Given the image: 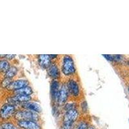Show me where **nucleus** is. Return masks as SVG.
Returning <instances> with one entry per match:
<instances>
[{"instance_id": "7ed1b4c3", "label": "nucleus", "mask_w": 129, "mask_h": 129, "mask_svg": "<svg viewBox=\"0 0 129 129\" xmlns=\"http://www.w3.org/2000/svg\"><path fill=\"white\" fill-rule=\"evenodd\" d=\"M16 107L15 105L10 103H7L0 109V117L3 119H7L12 117L16 113Z\"/></svg>"}, {"instance_id": "9b49d317", "label": "nucleus", "mask_w": 129, "mask_h": 129, "mask_svg": "<svg viewBox=\"0 0 129 129\" xmlns=\"http://www.w3.org/2000/svg\"><path fill=\"white\" fill-rule=\"evenodd\" d=\"M51 59L50 56L47 54H41L38 56V61L40 66L43 69H48L51 64Z\"/></svg>"}, {"instance_id": "1a4fd4ad", "label": "nucleus", "mask_w": 129, "mask_h": 129, "mask_svg": "<svg viewBox=\"0 0 129 129\" xmlns=\"http://www.w3.org/2000/svg\"><path fill=\"white\" fill-rule=\"evenodd\" d=\"M28 84H29V82L26 79H17L16 81H12V83L9 85V87H8V89L10 90H17L23 87H27L28 86Z\"/></svg>"}, {"instance_id": "f03ea898", "label": "nucleus", "mask_w": 129, "mask_h": 129, "mask_svg": "<svg viewBox=\"0 0 129 129\" xmlns=\"http://www.w3.org/2000/svg\"><path fill=\"white\" fill-rule=\"evenodd\" d=\"M14 117L18 121L19 120H31L37 121L39 119L38 114L34 112L27 110H22L16 111Z\"/></svg>"}, {"instance_id": "f257e3e1", "label": "nucleus", "mask_w": 129, "mask_h": 129, "mask_svg": "<svg viewBox=\"0 0 129 129\" xmlns=\"http://www.w3.org/2000/svg\"><path fill=\"white\" fill-rule=\"evenodd\" d=\"M61 71L66 76H71L75 74L76 69L72 57L70 55L64 56L62 61Z\"/></svg>"}, {"instance_id": "393cba45", "label": "nucleus", "mask_w": 129, "mask_h": 129, "mask_svg": "<svg viewBox=\"0 0 129 129\" xmlns=\"http://www.w3.org/2000/svg\"><path fill=\"white\" fill-rule=\"evenodd\" d=\"M128 64H129V61H128Z\"/></svg>"}, {"instance_id": "f3484780", "label": "nucleus", "mask_w": 129, "mask_h": 129, "mask_svg": "<svg viewBox=\"0 0 129 129\" xmlns=\"http://www.w3.org/2000/svg\"><path fill=\"white\" fill-rule=\"evenodd\" d=\"M2 129H18L17 126L11 123H4L2 125Z\"/></svg>"}, {"instance_id": "a211bd4d", "label": "nucleus", "mask_w": 129, "mask_h": 129, "mask_svg": "<svg viewBox=\"0 0 129 129\" xmlns=\"http://www.w3.org/2000/svg\"><path fill=\"white\" fill-rule=\"evenodd\" d=\"M73 124L70 123H66V122H63V125L60 129H72Z\"/></svg>"}, {"instance_id": "5701e85b", "label": "nucleus", "mask_w": 129, "mask_h": 129, "mask_svg": "<svg viewBox=\"0 0 129 129\" xmlns=\"http://www.w3.org/2000/svg\"><path fill=\"white\" fill-rule=\"evenodd\" d=\"M3 57V55H0V57Z\"/></svg>"}, {"instance_id": "6e6552de", "label": "nucleus", "mask_w": 129, "mask_h": 129, "mask_svg": "<svg viewBox=\"0 0 129 129\" xmlns=\"http://www.w3.org/2000/svg\"><path fill=\"white\" fill-rule=\"evenodd\" d=\"M18 125L23 129H41L38 123L35 121L31 120H19Z\"/></svg>"}, {"instance_id": "20e7f679", "label": "nucleus", "mask_w": 129, "mask_h": 129, "mask_svg": "<svg viewBox=\"0 0 129 129\" xmlns=\"http://www.w3.org/2000/svg\"><path fill=\"white\" fill-rule=\"evenodd\" d=\"M69 90L67 84H62L61 85L60 89L59 91L58 96H57V103L60 105L64 104L67 101L68 97H69Z\"/></svg>"}, {"instance_id": "4be33fe9", "label": "nucleus", "mask_w": 129, "mask_h": 129, "mask_svg": "<svg viewBox=\"0 0 129 129\" xmlns=\"http://www.w3.org/2000/svg\"><path fill=\"white\" fill-rule=\"evenodd\" d=\"M87 129H94V128L92 127V126H88V127H87Z\"/></svg>"}, {"instance_id": "4468645a", "label": "nucleus", "mask_w": 129, "mask_h": 129, "mask_svg": "<svg viewBox=\"0 0 129 129\" xmlns=\"http://www.w3.org/2000/svg\"><path fill=\"white\" fill-rule=\"evenodd\" d=\"M18 71V68L16 67L15 66L10 67L9 69H8L6 72H5V78L12 79L13 77H14L17 74Z\"/></svg>"}, {"instance_id": "0eeeda50", "label": "nucleus", "mask_w": 129, "mask_h": 129, "mask_svg": "<svg viewBox=\"0 0 129 129\" xmlns=\"http://www.w3.org/2000/svg\"><path fill=\"white\" fill-rule=\"evenodd\" d=\"M60 83L57 80H52L50 83V95L52 101L57 103L59 91L60 89Z\"/></svg>"}, {"instance_id": "423d86ee", "label": "nucleus", "mask_w": 129, "mask_h": 129, "mask_svg": "<svg viewBox=\"0 0 129 129\" xmlns=\"http://www.w3.org/2000/svg\"><path fill=\"white\" fill-rule=\"evenodd\" d=\"M67 85L69 94L74 97H77L79 95L80 89H79V84L76 81L73 79H69Z\"/></svg>"}, {"instance_id": "ddd939ff", "label": "nucleus", "mask_w": 129, "mask_h": 129, "mask_svg": "<svg viewBox=\"0 0 129 129\" xmlns=\"http://www.w3.org/2000/svg\"><path fill=\"white\" fill-rule=\"evenodd\" d=\"M14 92L16 94H22V95H30L33 93V90L29 86L23 87L22 88L15 90Z\"/></svg>"}, {"instance_id": "6ab92c4d", "label": "nucleus", "mask_w": 129, "mask_h": 129, "mask_svg": "<svg viewBox=\"0 0 129 129\" xmlns=\"http://www.w3.org/2000/svg\"><path fill=\"white\" fill-rule=\"evenodd\" d=\"M103 56L108 61H114V55L103 54Z\"/></svg>"}, {"instance_id": "9d476101", "label": "nucleus", "mask_w": 129, "mask_h": 129, "mask_svg": "<svg viewBox=\"0 0 129 129\" xmlns=\"http://www.w3.org/2000/svg\"><path fill=\"white\" fill-rule=\"evenodd\" d=\"M21 107L24 110H30V111L34 112L36 113L41 112L42 110L40 104L36 103V102H32V101L21 103Z\"/></svg>"}, {"instance_id": "2eb2a0df", "label": "nucleus", "mask_w": 129, "mask_h": 129, "mask_svg": "<svg viewBox=\"0 0 129 129\" xmlns=\"http://www.w3.org/2000/svg\"><path fill=\"white\" fill-rule=\"evenodd\" d=\"M10 67V63L6 59L0 60V72H5Z\"/></svg>"}, {"instance_id": "dca6fc26", "label": "nucleus", "mask_w": 129, "mask_h": 129, "mask_svg": "<svg viewBox=\"0 0 129 129\" xmlns=\"http://www.w3.org/2000/svg\"><path fill=\"white\" fill-rule=\"evenodd\" d=\"M12 79L10 78H5L1 83V86H2L3 88H7L9 87V85H10V83H12Z\"/></svg>"}, {"instance_id": "f8f14e48", "label": "nucleus", "mask_w": 129, "mask_h": 129, "mask_svg": "<svg viewBox=\"0 0 129 129\" xmlns=\"http://www.w3.org/2000/svg\"><path fill=\"white\" fill-rule=\"evenodd\" d=\"M48 74L49 76L54 79V80H56L60 77V71L57 66L55 64H51L50 66L48 68Z\"/></svg>"}, {"instance_id": "412c9836", "label": "nucleus", "mask_w": 129, "mask_h": 129, "mask_svg": "<svg viewBox=\"0 0 129 129\" xmlns=\"http://www.w3.org/2000/svg\"><path fill=\"white\" fill-rule=\"evenodd\" d=\"M15 55L13 54H7V55H3V57L6 58V59H12L13 58L15 57Z\"/></svg>"}, {"instance_id": "aec40b11", "label": "nucleus", "mask_w": 129, "mask_h": 129, "mask_svg": "<svg viewBox=\"0 0 129 129\" xmlns=\"http://www.w3.org/2000/svg\"><path fill=\"white\" fill-rule=\"evenodd\" d=\"M87 124L85 123H80L77 128V129H87Z\"/></svg>"}, {"instance_id": "b1692460", "label": "nucleus", "mask_w": 129, "mask_h": 129, "mask_svg": "<svg viewBox=\"0 0 129 129\" xmlns=\"http://www.w3.org/2000/svg\"><path fill=\"white\" fill-rule=\"evenodd\" d=\"M128 92H129V86H128Z\"/></svg>"}, {"instance_id": "39448f33", "label": "nucleus", "mask_w": 129, "mask_h": 129, "mask_svg": "<svg viewBox=\"0 0 129 129\" xmlns=\"http://www.w3.org/2000/svg\"><path fill=\"white\" fill-rule=\"evenodd\" d=\"M78 116H79V112L77 109H76L75 108L71 109V110L65 112L64 116H63V122L74 124V123L78 119Z\"/></svg>"}]
</instances>
